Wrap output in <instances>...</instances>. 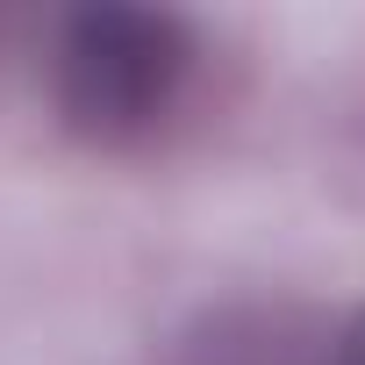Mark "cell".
<instances>
[{"label":"cell","instance_id":"cell-2","mask_svg":"<svg viewBox=\"0 0 365 365\" xmlns=\"http://www.w3.org/2000/svg\"><path fill=\"white\" fill-rule=\"evenodd\" d=\"M322 365H365V315H358V322H344V329L322 344Z\"/></svg>","mask_w":365,"mask_h":365},{"label":"cell","instance_id":"cell-1","mask_svg":"<svg viewBox=\"0 0 365 365\" xmlns=\"http://www.w3.org/2000/svg\"><path fill=\"white\" fill-rule=\"evenodd\" d=\"M194 29L172 8H72L51 43V108L93 150H129L172 122L194 86Z\"/></svg>","mask_w":365,"mask_h":365}]
</instances>
